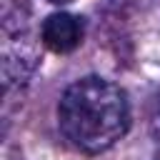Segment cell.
Instances as JSON below:
<instances>
[{"label":"cell","mask_w":160,"mask_h":160,"mask_svg":"<svg viewBox=\"0 0 160 160\" xmlns=\"http://www.w3.org/2000/svg\"><path fill=\"white\" fill-rule=\"evenodd\" d=\"M50 2H55V5H65V2H72V0H50Z\"/></svg>","instance_id":"277c9868"},{"label":"cell","mask_w":160,"mask_h":160,"mask_svg":"<svg viewBox=\"0 0 160 160\" xmlns=\"http://www.w3.org/2000/svg\"><path fill=\"white\" fill-rule=\"evenodd\" d=\"M155 128H158V132H160V102H158V115H155Z\"/></svg>","instance_id":"3957f363"},{"label":"cell","mask_w":160,"mask_h":160,"mask_svg":"<svg viewBox=\"0 0 160 160\" xmlns=\"http://www.w3.org/2000/svg\"><path fill=\"white\" fill-rule=\"evenodd\" d=\"M85 38V22L82 18L72 12H52L40 25V42L58 55L72 52Z\"/></svg>","instance_id":"7a4b0ae2"},{"label":"cell","mask_w":160,"mask_h":160,"mask_svg":"<svg viewBox=\"0 0 160 160\" xmlns=\"http://www.w3.org/2000/svg\"><path fill=\"white\" fill-rule=\"evenodd\" d=\"M58 128L75 150L88 155L105 152L130 128L125 90L100 75L75 80L58 102Z\"/></svg>","instance_id":"6da1fadb"}]
</instances>
